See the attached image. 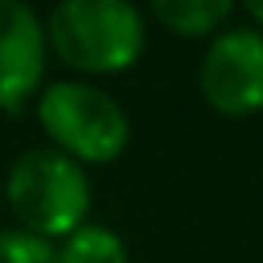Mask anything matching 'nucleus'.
Listing matches in <instances>:
<instances>
[{
    "label": "nucleus",
    "instance_id": "f257e3e1",
    "mask_svg": "<svg viewBox=\"0 0 263 263\" xmlns=\"http://www.w3.org/2000/svg\"><path fill=\"white\" fill-rule=\"evenodd\" d=\"M43 27L50 54L74 74H124L147 47V24L132 0H58Z\"/></svg>",
    "mask_w": 263,
    "mask_h": 263
},
{
    "label": "nucleus",
    "instance_id": "f03ea898",
    "mask_svg": "<svg viewBox=\"0 0 263 263\" xmlns=\"http://www.w3.org/2000/svg\"><path fill=\"white\" fill-rule=\"evenodd\" d=\"M35 112H39V128L47 132L50 147H58L82 166L112 163L128 151V112L112 93L93 82L66 78V82L43 85Z\"/></svg>",
    "mask_w": 263,
    "mask_h": 263
},
{
    "label": "nucleus",
    "instance_id": "7ed1b4c3",
    "mask_svg": "<svg viewBox=\"0 0 263 263\" xmlns=\"http://www.w3.org/2000/svg\"><path fill=\"white\" fill-rule=\"evenodd\" d=\"M89 174L58 147H31L12 163L4 197L24 232L43 240H66L89 217Z\"/></svg>",
    "mask_w": 263,
    "mask_h": 263
},
{
    "label": "nucleus",
    "instance_id": "20e7f679",
    "mask_svg": "<svg viewBox=\"0 0 263 263\" xmlns=\"http://www.w3.org/2000/svg\"><path fill=\"white\" fill-rule=\"evenodd\" d=\"M197 89L229 120L263 112V27H229L213 35L197 66Z\"/></svg>",
    "mask_w": 263,
    "mask_h": 263
},
{
    "label": "nucleus",
    "instance_id": "39448f33",
    "mask_svg": "<svg viewBox=\"0 0 263 263\" xmlns=\"http://www.w3.org/2000/svg\"><path fill=\"white\" fill-rule=\"evenodd\" d=\"M47 27L27 0H0V108H20L47 74Z\"/></svg>",
    "mask_w": 263,
    "mask_h": 263
},
{
    "label": "nucleus",
    "instance_id": "423d86ee",
    "mask_svg": "<svg viewBox=\"0 0 263 263\" xmlns=\"http://www.w3.org/2000/svg\"><path fill=\"white\" fill-rule=\"evenodd\" d=\"M151 16L182 39H205L232 16L236 0H147Z\"/></svg>",
    "mask_w": 263,
    "mask_h": 263
},
{
    "label": "nucleus",
    "instance_id": "0eeeda50",
    "mask_svg": "<svg viewBox=\"0 0 263 263\" xmlns=\"http://www.w3.org/2000/svg\"><path fill=\"white\" fill-rule=\"evenodd\" d=\"M58 263H128V244L108 224L85 221L58 248Z\"/></svg>",
    "mask_w": 263,
    "mask_h": 263
},
{
    "label": "nucleus",
    "instance_id": "6e6552de",
    "mask_svg": "<svg viewBox=\"0 0 263 263\" xmlns=\"http://www.w3.org/2000/svg\"><path fill=\"white\" fill-rule=\"evenodd\" d=\"M0 263H58V248L35 232L8 229L0 232Z\"/></svg>",
    "mask_w": 263,
    "mask_h": 263
},
{
    "label": "nucleus",
    "instance_id": "1a4fd4ad",
    "mask_svg": "<svg viewBox=\"0 0 263 263\" xmlns=\"http://www.w3.org/2000/svg\"><path fill=\"white\" fill-rule=\"evenodd\" d=\"M240 8L255 20V27H263V0H240Z\"/></svg>",
    "mask_w": 263,
    "mask_h": 263
},
{
    "label": "nucleus",
    "instance_id": "9d476101",
    "mask_svg": "<svg viewBox=\"0 0 263 263\" xmlns=\"http://www.w3.org/2000/svg\"><path fill=\"white\" fill-rule=\"evenodd\" d=\"M0 197H4V182H0Z\"/></svg>",
    "mask_w": 263,
    "mask_h": 263
}]
</instances>
